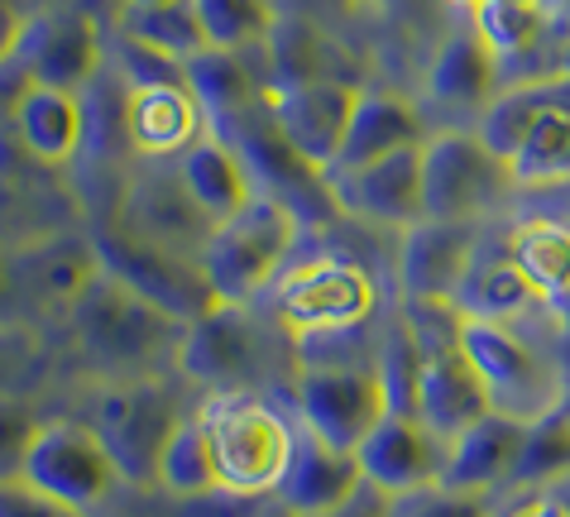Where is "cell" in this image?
<instances>
[{"label":"cell","instance_id":"obj_9","mask_svg":"<svg viewBox=\"0 0 570 517\" xmlns=\"http://www.w3.org/2000/svg\"><path fill=\"white\" fill-rule=\"evenodd\" d=\"M178 402L158 379H116L97 398V427L101 446L110 450L120 479L139 484V489H154L158 484V456H164L168 436L178 431Z\"/></svg>","mask_w":570,"mask_h":517},{"label":"cell","instance_id":"obj_49","mask_svg":"<svg viewBox=\"0 0 570 517\" xmlns=\"http://www.w3.org/2000/svg\"><path fill=\"white\" fill-rule=\"evenodd\" d=\"M561 412H566V417H570V388H566V402H561Z\"/></svg>","mask_w":570,"mask_h":517},{"label":"cell","instance_id":"obj_16","mask_svg":"<svg viewBox=\"0 0 570 517\" xmlns=\"http://www.w3.org/2000/svg\"><path fill=\"white\" fill-rule=\"evenodd\" d=\"M489 394L480 369L470 365V355L461 350V326L446 336H422V379H417V421L441 441H455L461 431H470L480 417H489Z\"/></svg>","mask_w":570,"mask_h":517},{"label":"cell","instance_id":"obj_6","mask_svg":"<svg viewBox=\"0 0 570 517\" xmlns=\"http://www.w3.org/2000/svg\"><path fill=\"white\" fill-rule=\"evenodd\" d=\"M274 321L293 340L326 331H360L379 311V288L364 264L345 255H316L274 278Z\"/></svg>","mask_w":570,"mask_h":517},{"label":"cell","instance_id":"obj_20","mask_svg":"<svg viewBox=\"0 0 570 517\" xmlns=\"http://www.w3.org/2000/svg\"><path fill=\"white\" fill-rule=\"evenodd\" d=\"M355 456L364 469V484H374V489H384L393 498V494H413V489H426V484H441L446 441L426 431L417 417L389 412Z\"/></svg>","mask_w":570,"mask_h":517},{"label":"cell","instance_id":"obj_17","mask_svg":"<svg viewBox=\"0 0 570 517\" xmlns=\"http://www.w3.org/2000/svg\"><path fill=\"white\" fill-rule=\"evenodd\" d=\"M345 221H370L389 230H407L422 216V145L399 149L351 172H326Z\"/></svg>","mask_w":570,"mask_h":517},{"label":"cell","instance_id":"obj_18","mask_svg":"<svg viewBox=\"0 0 570 517\" xmlns=\"http://www.w3.org/2000/svg\"><path fill=\"white\" fill-rule=\"evenodd\" d=\"M14 68L39 87H58V91H77V97H82L106 72L101 29L91 24L87 14H49V20L24 29Z\"/></svg>","mask_w":570,"mask_h":517},{"label":"cell","instance_id":"obj_2","mask_svg":"<svg viewBox=\"0 0 570 517\" xmlns=\"http://www.w3.org/2000/svg\"><path fill=\"white\" fill-rule=\"evenodd\" d=\"M216 460V489L230 498H274L293 456V421L249 388H226L197 407Z\"/></svg>","mask_w":570,"mask_h":517},{"label":"cell","instance_id":"obj_40","mask_svg":"<svg viewBox=\"0 0 570 517\" xmlns=\"http://www.w3.org/2000/svg\"><path fill=\"white\" fill-rule=\"evenodd\" d=\"M0 517H87L24 479H0Z\"/></svg>","mask_w":570,"mask_h":517},{"label":"cell","instance_id":"obj_33","mask_svg":"<svg viewBox=\"0 0 570 517\" xmlns=\"http://www.w3.org/2000/svg\"><path fill=\"white\" fill-rule=\"evenodd\" d=\"M158 489L178 494V498H212L216 489V460H212V441L197 412H187L178 421V431L168 436L164 456H158Z\"/></svg>","mask_w":570,"mask_h":517},{"label":"cell","instance_id":"obj_25","mask_svg":"<svg viewBox=\"0 0 570 517\" xmlns=\"http://www.w3.org/2000/svg\"><path fill=\"white\" fill-rule=\"evenodd\" d=\"M14 135H20L24 153L35 163L62 168L77 159V149L87 145V106L77 91H58V87H39L24 77V87L14 91Z\"/></svg>","mask_w":570,"mask_h":517},{"label":"cell","instance_id":"obj_42","mask_svg":"<svg viewBox=\"0 0 570 517\" xmlns=\"http://www.w3.org/2000/svg\"><path fill=\"white\" fill-rule=\"evenodd\" d=\"M24 311V292H20V278H14V249H0V326L20 321Z\"/></svg>","mask_w":570,"mask_h":517},{"label":"cell","instance_id":"obj_23","mask_svg":"<svg viewBox=\"0 0 570 517\" xmlns=\"http://www.w3.org/2000/svg\"><path fill=\"white\" fill-rule=\"evenodd\" d=\"M499 72H503V62L489 53L480 29L461 24L436 43L432 62H426V97H432V106H441V111H451V116L480 120L484 106L499 97Z\"/></svg>","mask_w":570,"mask_h":517},{"label":"cell","instance_id":"obj_28","mask_svg":"<svg viewBox=\"0 0 570 517\" xmlns=\"http://www.w3.org/2000/svg\"><path fill=\"white\" fill-rule=\"evenodd\" d=\"M178 178L187 182V192L197 197V207L207 211L216 226L230 221L235 211H245L249 201L259 197V187H255V178H249L240 149L216 130H207L197 145H187L178 153Z\"/></svg>","mask_w":570,"mask_h":517},{"label":"cell","instance_id":"obj_36","mask_svg":"<svg viewBox=\"0 0 570 517\" xmlns=\"http://www.w3.org/2000/svg\"><path fill=\"white\" fill-rule=\"evenodd\" d=\"M197 14H202L212 49H226V53L264 49L278 29L274 0H197Z\"/></svg>","mask_w":570,"mask_h":517},{"label":"cell","instance_id":"obj_30","mask_svg":"<svg viewBox=\"0 0 570 517\" xmlns=\"http://www.w3.org/2000/svg\"><path fill=\"white\" fill-rule=\"evenodd\" d=\"M120 34H130L149 49L168 53L173 62H193L197 53L212 49L207 29H202L197 0H173V6H125L120 10Z\"/></svg>","mask_w":570,"mask_h":517},{"label":"cell","instance_id":"obj_44","mask_svg":"<svg viewBox=\"0 0 570 517\" xmlns=\"http://www.w3.org/2000/svg\"><path fill=\"white\" fill-rule=\"evenodd\" d=\"M24 20H20V10H14V0H0V68H10L14 53H20V43H24Z\"/></svg>","mask_w":570,"mask_h":517},{"label":"cell","instance_id":"obj_37","mask_svg":"<svg viewBox=\"0 0 570 517\" xmlns=\"http://www.w3.org/2000/svg\"><path fill=\"white\" fill-rule=\"evenodd\" d=\"M389 517H499V494H461L446 484H426L413 494H393Z\"/></svg>","mask_w":570,"mask_h":517},{"label":"cell","instance_id":"obj_1","mask_svg":"<svg viewBox=\"0 0 570 517\" xmlns=\"http://www.w3.org/2000/svg\"><path fill=\"white\" fill-rule=\"evenodd\" d=\"M68 326L82 345L87 365H97L110 379H149L158 365L178 359L187 321L168 317L149 297L125 288L120 278H91V288L68 307Z\"/></svg>","mask_w":570,"mask_h":517},{"label":"cell","instance_id":"obj_39","mask_svg":"<svg viewBox=\"0 0 570 517\" xmlns=\"http://www.w3.org/2000/svg\"><path fill=\"white\" fill-rule=\"evenodd\" d=\"M39 421L20 398H0V479H20Z\"/></svg>","mask_w":570,"mask_h":517},{"label":"cell","instance_id":"obj_15","mask_svg":"<svg viewBox=\"0 0 570 517\" xmlns=\"http://www.w3.org/2000/svg\"><path fill=\"white\" fill-rule=\"evenodd\" d=\"M360 97H364V87L345 82V77H312V82L278 87L274 97H268V116H274L283 139H288L303 159H312L316 168H331L345 145V135H351Z\"/></svg>","mask_w":570,"mask_h":517},{"label":"cell","instance_id":"obj_45","mask_svg":"<svg viewBox=\"0 0 570 517\" xmlns=\"http://www.w3.org/2000/svg\"><path fill=\"white\" fill-rule=\"evenodd\" d=\"M474 6H547L551 10V0H474ZM470 6V10H474ZM551 14H557V10H551Z\"/></svg>","mask_w":570,"mask_h":517},{"label":"cell","instance_id":"obj_13","mask_svg":"<svg viewBox=\"0 0 570 517\" xmlns=\"http://www.w3.org/2000/svg\"><path fill=\"white\" fill-rule=\"evenodd\" d=\"M484 245V221H417L403 230L399 249V292L403 302L451 307L474 255Z\"/></svg>","mask_w":570,"mask_h":517},{"label":"cell","instance_id":"obj_19","mask_svg":"<svg viewBox=\"0 0 570 517\" xmlns=\"http://www.w3.org/2000/svg\"><path fill=\"white\" fill-rule=\"evenodd\" d=\"M360 484H364V469L355 450H341L307 427H293V456L274 489L278 508H288L293 517H322L331 508H341L345 498H355Z\"/></svg>","mask_w":570,"mask_h":517},{"label":"cell","instance_id":"obj_5","mask_svg":"<svg viewBox=\"0 0 570 517\" xmlns=\"http://www.w3.org/2000/svg\"><path fill=\"white\" fill-rule=\"evenodd\" d=\"M293 398L303 427L341 450H360L370 441V431L389 417V394L384 379H379V365L374 355L360 350L303 355Z\"/></svg>","mask_w":570,"mask_h":517},{"label":"cell","instance_id":"obj_51","mask_svg":"<svg viewBox=\"0 0 570 517\" xmlns=\"http://www.w3.org/2000/svg\"><path fill=\"white\" fill-rule=\"evenodd\" d=\"M566 489H570V484H566Z\"/></svg>","mask_w":570,"mask_h":517},{"label":"cell","instance_id":"obj_24","mask_svg":"<svg viewBox=\"0 0 570 517\" xmlns=\"http://www.w3.org/2000/svg\"><path fill=\"white\" fill-rule=\"evenodd\" d=\"M503 249L570 331V216L532 211L503 230Z\"/></svg>","mask_w":570,"mask_h":517},{"label":"cell","instance_id":"obj_8","mask_svg":"<svg viewBox=\"0 0 570 517\" xmlns=\"http://www.w3.org/2000/svg\"><path fill=\"white\" fill-rule=\"evenodd\" d=\"M513 187L509 163L480 130H436L422 139V216L426 221H484Z\"/></svg>","mask_w":570,"mask_h":517},{"label":"cell","instance_id":"obj_11","mask_svg":"<svg viewBox=\"0 0 570 517\" xmlns=\"http://www.w3.org/2000/svg\"><path fill=\"white\" fill-rule=\"evenodd\" d=\"M97 255H101V269L110 278H120L125 288H135L139 297H149L154 307H164L168 317L178 321H202L220 307L216 292L207 284V269L202 259H187L178 249H164V245H149L139 235L120 230V226H106L97 235Z\"/></svg>","mask_w":570,"mask_h":517},{"label":"cell","instance_id":"obj_35","mask_svg":"<svg viewBox=\"0 0 570 517\" xmlns=\"http://www.w3.org/2000/svg\"><path fill=\"white\" fill-rule=\"evenodd\" d=\"M374 365H379V379H384V394H389V412L417 417L422 336H417V326L407 321V311H399V317L384 326V336L374 345Z\"/></svg>","mask_w":570,"mask_h":517},{"label":"cell","instance_id":"obj_32","mask_svg":"<svg viewBox=\"0 0 570 517\" xmlns=\"http://www.w3.org/2000/svg\"><path fill=\"white\" fill-rule=\"evenodd\" d=\"M561 484H570V417L551 412L532 421L528 436H522L518 465L503 494H537V489H561Z\"/></svg>","mask_w":570,"mask_h":517},{"label":"cell","instance_id":"obj_46","mask_svg":"<svg viewBox=\"0 0 570 517\" xmlns=\"http://www.w3.org/2000/svg\"><path fill=\"white\" fill-rule=\"evenodd\" d=\"M125 6H173V0H125Z\"/></svg>","mask_w":570,"mask_h":517},{"label":"cell","instance_id":"obj_26","mask_svg":"<svg viewBox=\"0 0 570 517\" xmlns=\"http://www.w3.org/2000/svg\"><path fill=\"white\" fill-rule=\"evenodd\" d=\"M522 436L528 427L503 412L480 417L470 431H461L446 446V469H441V484L461 494H503L509 489V475L518 465Z\"/></svg>","mask_w":570,"mask_h":517},{"label":"cell","instance_id":"obj_48","mask_svg":"<svg viewBox=\"0 0 570 517\" xmlns=\"http://www.w3.org/2000/svg\"><path fill=\"white\" fill-rule=\"evenodd\" d=\"M561 211L570 216V187H566V192H561Z\"/></svg>","mask_w":570,"mask_h":517},{"label":"cell","instance_id":"obj_14","mask_svg":"<svg viewBox=\"0 0 570 517\" xmlns=\"http://www.w3.org/2000/svg\"><path fill=\"white\" fill-rule=\"evenodd\" d=\"M120 230H130L149 245L178 249L187 259H202V249H207V240L216 235V221L197 207V197L187 192V182L178 178V163L173 168L154 163L125 187Z\"/></svg>","mask_w":570,"mask_h":517},{"label":"cell","instance_id":"obj_50","mask_svg":"<svg viewBox=\"0 0 570 517\" xmlns=\"http://www.w3.org/2000/svg\"><path fill=\"white\" fill-rule=\"evenodd\" d=\"M451 6H465V10H470V6H474V0H451Z\"/></svg>","mask_w":570,"mask_h":517},{"label":"cell","instance_id":"obj_31","mask_svg":"<svg viewBox=\"0 0 570 517\" xmlns=\"http://www.w3.org/2000/svg\"><path fill=\"white\" fill-rule=\"evenodd\" d=\"M187 82H193L202 111H207V125H226L235 116H245L249 106H259V91H255V77L240 62V53H226V49H207L187 62Z\"/></svg>","mask_w":570,"mask_h":517},{"label":"cell","instance_id":"obj_21","mask_svg":"<svg viewBox=\"0 0 570 517\" xmlns=\"http://www.w3.org/2000/svg\"><path fill=\"white\" fill-rule=\"evenodd\" d=\"M14 278H20L24 307L68 311L91 288V278H101L97 240H82V235H43L35 245H20L14 249Z\"/></svg>","mask_w":570,"mask_h":517},{"label":"cell","instance_id":"obj_41","mask_svg":"<svg viewBox=\"0 0 570 517\" xmlns=\"http://www.w3.org/2000/svg\"><path fill=\"white\" fill-rule=\"evenodd\" d=\"M499 517H570V489H537V494H513L509 508H499Z\"/></svg>","mask_w":570,"mask_h":517},{"label":"cell","instance_id":"obj_29","mask_svg":"<svg viewBox=\"0 0 570 517\" xmlns=\"http://www.w3.org/2000/svg\"><path fill=\"white\" fill-rule=\"evenodd\" d=\"M513 187L518 192H566L570 187V106H551V111L532 125L513 153Z\"/></svg>","mask_w":570,"mask_h":517},{"label":"cell","instance_id":"obj_3","mask_svg":"<svg viewBox=\"0 0 570 517\" xmlns=\"http://www.w3.org/2000/svg\"><path fill=\"white\" fill-rule=\"evenodd\" d=\"M461 350L480 369L494 412L522 421V427L561 412L566 388H570V365L551 345L522 336L513 326L461 317Z\"/></svg>","mask_w":570,"mask_h":517},{"label":"cell","instance_id":"obj_38","mask_svg":"<svg viewBox=\"0 0 570 517\" xmlns=\"http://www.w3.org/2000/svg\"><path fill=\"white\" fill-rule=\"evenodd\" d=\"M39 369V336L24 321L0 326V398H14Z\"/></svg>","mask_w":570,"mask_h":517},{"label":"cell","instance_id":"obj_43","mask_svg":"<svg viewBox=\"0 0 570 517\" xmlns=\"http://www.w3.org/2000/svg\"><path fill=\"white\" fill-rule=\"evenodd\" d=\"M322 517H389V494L374 489V484H360L355 498H345L341 508H331Z\"/></svg>","mask_w":570,"mask_h":517},{"label":"cell","instance_id":"obj_22","mask_svg":"<svg viewBox=\"0 0 570 517\" xmlns=\"http://www.w3.org/2000/svg\"><path fill=\"white\" fill-rule=\"evenodd\" d=\"M212 125L193 82L135 87L125 97V135H130V153H139V159H178Z\"/></svg>","mask_w":570,"mask_h":517},{"label":"cell","instance_id":"obj_10","mask_svg":"<svg viewBox=\"0 0 570 517\" xmlns=\"http://www.w3.org/2000/svg\"><path fill=\"white\" fill-rule=\"evenodd\" d=\"M20 479L91 517L110 504V494H116V484H120V469L110 460V450L101 446L91 421H39Z\"/></svg>","mask_w":570,"mask_h":517},{"label":"cell","instance_id":"obj_47","mask_svg":"<svg viewBox=\"0 0 570 517\" xmlns=\"http://www.w3.org/2000/svg\"><path fill=\"white\" fill-rule=\"evenodd\" d=\"M259 517H293L288 508H268V513H259Z\"/></svg>","mask_w":570,"mask_h":517},{"label":"cell","instance_id":"obj_12","mask_svg":"<svg viewBox=\"0 0 570 517\" xmlns=\"http://www.w3.org/2000/svg\"><path fill=\"white\" fill-rule=\"evenodd\" d=\"M178 369L193 374L197 384H207L212 394H226V388L255 394V384L268 374V336L249 317V307H216L212 317L187 326Z\"/></svg>","mask_w":570,"mask_h":517},{"label":"cell","instance_id":"obj_4","mask_svg":"<svg viewBox=\"0 0 570 517\" xmlns=\"http://www.w3.org/2000/svg\"><path fill=\"white\" fill-rule=\"evenodd\" d=\"M303 221L274 197H255L245 211L220 221L216 235L202 249V269L220 307H249L274 278L288 269V255L297 249Z\"/></svg>","mask_w":570,"mask_h":517},{"label":"cell","instance_id":"obj_34","mask_svg":"<svg viewBox=\"0 0 570 517\" xmlns=\"http://www.w3.org/2000/svg\"><path fill=\"white\" fill-rule=\"evenodd\" d=\"M551 20L557 14L547 6H474L470 10V24L480 29V39L499 62H528L547 43Z\"/></svg>","mask_w":570,"mask_h":517},{"label":"cell","instance_id":"obj_7","mask_svg":"<svg viewBox=\"0 0 570 517\" xmlns=\"http://www.w3.org/2000/svg\"><path fill=\"white\" fill-rule=\"evenodd\" d=\"M216 135H226L235 149H240V159L249 168V178L264 197L283 201L303 226H336L345 221L336 192H331V178L326 168H316L312 159H303L283 130L268 116V101L249 106L245 116H235L226 125H216Z\"/></svg>","mask_w":570,"mask_h":517},{"label":"cell","instance_id":"obj_27","mask_svg":"<svg viewBox=\"0 0 570 517\" xmlns=\"http://www.w3.org/2000/svg\"><path fill=\"white\" fill-rule=\"evenodd\" d=\"M432 135L426 130V116L417 101L399 97V91H364L360 106H355V120H351V135L336 153V163L326 172H351V168H364L374 159H389L399 149H413L422 139Z\"/></svg>","mask_w":570,"mask_h":517}]
</instances>
